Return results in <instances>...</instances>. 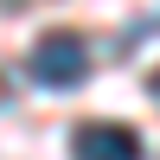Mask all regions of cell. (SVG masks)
<instances>
[{
    "label": "cell",
    "mask_w": 160,
    "mask_h": 160,
    "mask_svg": "<svg viewBox=\"0 0 160 160\" xmlns=\"http://www.w3.org/2000/svg\"><path fill=\"white\" fill-rule=\"evenodd\" d=\"M71 160H141V135L122 122H77L71 128Z\"/></svg>",
    "instance_id": "2"
},
{
    "label": "cell",
    "mask_w": 160,
    "mask_h": 160,
    "mask_svg": "<svg viewBox=\"0 0 160 160\" xmlns=\"http://www.w3.org/2000/svg\"><path fill=\"white\" fill-rule=\"evenodd\" d=\"M148 90H154V102H160V71H154V77H148Z\"/></svg>",
    "instance_id": "3"
},
{
    "label": "cell",
    "mask_w": 160,
    "mask_h": 160,
    "mask_svg": "<svg viewBox=\"0 0 160 160\" xmlns=\"http://www.w3.org/2000/svg\"><path fill=\"white\" fill-rule=\"evenodd\" d=\"M32 77L45 90H77L90 77V45H83V32H45L32 45Z\"/></svg>",
    "instance_id": "1"
},
{
    "label": "cell",
    "mask_w": 160,
    "mask_h": 160,
    "mask_svg": "<svg viewBox=\"0 0 160 160\" xmlns=\"http://www.w3.org/2000/svg\"><path fill=\"white\" fill-rule=\"evenodd\" d=\"M7 7H32V0H7Z\"/></svg>",
    "instance_id": "4"
}]
</instances>
